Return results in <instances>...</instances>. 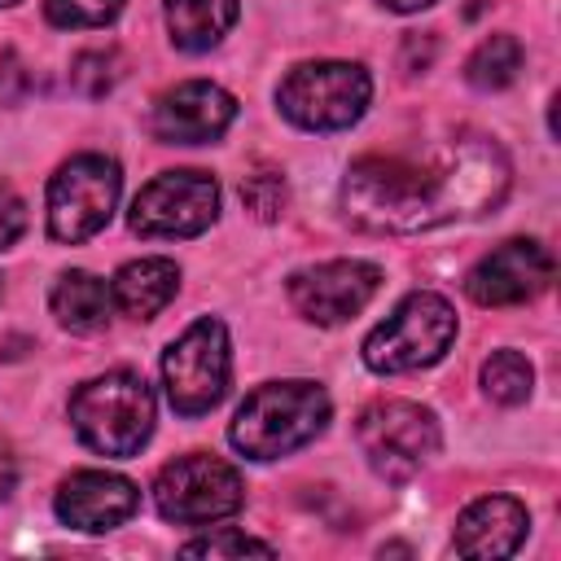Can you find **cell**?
<instances>
[{
  "mask_svg": "<svg viewBox=\"0 0 561 561\" xmlns=\"http://www.w3.org/2000/svg\"><path fill=\"white\" fill-rule=\"evenodd\" d=\"M508 184L513 167L491 136L447 131L359 153L342 175V210L359 232L412 237L495 210Z\"/></svg>",
  "mask_w": 561,
  "mask_h": 561,
  "instance_id": "1",
  "label": "cell"
},
{
  "mask_svg": "<svg viewBox=\"0 0 561 561\" xmlns=\"http://www.w3.org/2000/svg\"><path fill=\"white\" fill-rule=\"evenodd\" d=\"M329 416H333V403L320 381H302V377L267 381L250 390L245 403L237 408L228 425V443L245 460H280L307 447L311 438H320Z\"/></svg>",
  "mask_w": 561,
  "mask_h": 561,
  "instance_id": "2",
  "label": "cell"
},
{
  "mask_svg": "<svg viewBox=\"0 0 561 561\" xmlns=\"http://www.w3.org/2000/svg\"><path fill=\"white\" fill-rule=\"evenodd\" d=\"M70 425L83 447L127 460L153 434V390L140 373H101L70 394Z\"/></svg>",
  "mask_w": 561,
  "mask_h": 561,
  "instance_id": "3",
  "label": "cell"
},
{
  "mask_svg": "<svg viewBox=\"0 0 561 561\" xmlns=\"http://www.w3.org/2000/svg\"><path fill=\"white\" fill-rule=\"evenodd\" d=\"M456 337V307L434 289H412L368 337H364V364L381 377L430 368L447 355Z\"/></svg>",
  "mask_w": 561,
  "mask_h": 561,
  "instance_id": "4",
  "label": "cell"
},
{
  "mask_svg": "<svg viewBox=\"0 0 561 561\" xmlns=\"http://www.w3.org/2000/svg\"><path fill=\"white\" fill-rule=\"evenodd\" d=\"M355 443L368 469L399 486V482H412L438 456L443 434L430 408L412 399H373L355 416Z\"/></svg>",
  "mask_w": 561,
  "mask_h": 561,
  "instance_id": "5",
  "label": "cell"
},
{
  "mask_svg": "<svg viewBox=\"0 0 561 561\" xmlns=\"http://www.w3.org/2000/svg\"><path fill=\"white\" fill-rule=\"evenodd\" d=\"M368 101L373 79L359 61H302L276 88L280 114L302 131H342L364 118Z\"/></svg>",
  "mask_w": 561,
  "mask_h": 561,
  "instance_id": "6",
  "label": "cell"
},
{
  "mask_svg": "<svg viewBox=\"0 0 561 561\" xmlns=\"http://www.w3.org/2000/svg\"><path fill=\"white\" fill-rule=\"evenodd\" d=\"M232 381V346L228 329L215 316L193 320L167 351H162V386L180 416H202L224 403Z\"/></svg>",
  "mask_w": 561,
  "mask_h": 561,
  "instance_id": "7",
  "label": "cell"
},
{
  "mask_svg": "<svg viewBox=\"0 0 561 561\" xmlns=\"http://www.w3.org/2000/svg\"><path fill=\"white\" fill-rule=\"evenodd\" d=\"M123 193V171L105 153H75L48 180V237L61 245H79L96 237Z\"/></svg>",
  "mask_w": 561,
  "mask_h": 561,
  "instance_id": "8",
  "label": "cell"
},
{
  "mask_svg": "<svg viewBox=\"0 0 561 561\" xmlns=\"http://www.w3.org/2000/svg\"><path fill=\"white\" fill-rule=\"evenodd\" d=\"M153 504L175 526H210V522L232 517L245 504V482L237 465L210 451H188L158 469Z\"/></svg>",
  "mask_w": 561,
  "mask_h": 561,
  "instance_id": "9",
  "label": "cell"
},
{
  "mask_svg": "<svg viewBox=\"0 0 561 561\" xmlns=\"http://www.w3.org/2000/svg\"><path fill=\"white\" fill-rule=\"evenodd\" d=\"M219 215V184L206 171H162L131 197V232L149 241H184L215 224Z\"/></svg>",
  "mask_w": 561,
  "mask_h": 561,
  "instance_id": "10",
  "label": "cell"
},
{
  "mask_svg": "<svg viewBox=\"0 0 561 561\" xmlns=\"http://www.w3.org/2000/svg\"><path fill=\"white\" fill-rule=\"evenodd\" d=\"M381 289V267L368 259H329L289 276V307L311 324H342L359 316Z\"/></svg>",
  "mask_w": 561,
  "mask_h": 561,
  "instance_id": "11",
  "label": "cell"
},
{
  "mask_svg": "<svg viewBox=\"0 0 561 561\" xmlns=\"http://www.w3.org/2000/svg\"><path fill=\"white\" fill-rule=\"evenodd\" d=\"M552 272L557 263L543 241L513 237L465 272V294L478 307H522V302H535L552 285Z\"/></svg>",
  "mask_w": 561,
  "mask_h": 561,
  "instance_id": "12",
  "label": "cell"
},
{
  "mask_svg": "<svg viewBox=\"0 0 561 561\" xmlns=\"http://www.w3.org/2000/svg\"><path fill=\"white\" fill-rule=\"evenodd\" d=\"M237 118V96L210 79H184L153 101L149 131L158 145H206L219 140Z\"/></svg>",
  "mask_w": 561,
  "mask_h": 561,
  "instance_id": "13",
  "label": "cell"
},
{
  "mask_svg": "<svg viewBox=\"0 0 561 561\" xmlns=\"http://www.w3.org/2000/svg\"><path fill=\"white\" fill-rule=\"evenodd\" d=\"M53 508H57V517H61L70 530L101 535V530L123 526V522L140 508V491H136V482L123 478V473L79 469V473H70V478L57 486Z\"/></svg>",
  "mask_w": 561,
  "mask_h": 561,
  "instance_id": "14",
  "label": "cell"
},
{
  "mask_svg": "<svg viewBox=\"0 0 561 561\" xmlns=\"http://www.w3.org/2000/svg\"><path fill=\"white\" fill-rule=\"evenodd\" d=\"M530 513L513 495H482L456 517L451 548L460 557H513L526 539Z\"/></svg>",
  "mask_w": 561,
  "mask_h": 561,
  "instance_id": "15",
  "label": "cell"
},
{
  "mask_svg": "<svg viewBox=\"0 0 561 561\" xmlns=\"http://www.w3.org/2000/svg\"><path fill=\"white\" fill-rule=\"evenodd\" d=\"M175 289H180V267H175V259H162V254L131 259L110 280L114 307L131 320H153L175 298Z\"/></svg>",
  "mask_w": 561,
  "mask_h": 561,
  "instance_id": "16",
  "label": "cell"
},
{
  "mask_svg": "<svg viewBox=\"0 0 561 561\" xmlns=\"http://www.w3.org/2000/svg\"><path fill=\"white\" fill-rule=\"evenodd\" d=\"M48 307H53L61 329H70V333H101L110 324V316H114V294H110V285L101 276H92L83 267H70V272H61L53 280Z\"/></svg>",
  "mask_w": 561,
  "mask_h": 561,
  "instance_id": "17",
  "label": "cell"
},
{
  "mask_svg": "<svg viewBox=\"0 0 561 561\" xmlns=\"http://www.w3.org/2000/svg\"><path fill=\"white\" fill-rule=\"evenodd\" d=\"M162 13L167 35L180 53H206L232 31L241 0H162Z\"/></svg>",
  "mask_w": 561,
  "mask_h": 561,
  "instance_id": "18",
  "label": "cell"
},
{
  "mask_svg": "<svg viewBox=\"0 0 561 561\" xmlns=\"http://www.w3.org/2000/svg\"><path fill=\"white\" fill-rule=\"evenodd\" d=\"M522 57H526V53H522L517 35H508V31L486 35V39L469 53V61H465V79H469L473 88H482V92H500V88H508V83L517 79Z\"/></svg>",
  "mask_w": 561,
  "mask_h": 561,
  "instance_id": "19",
  "label": "cell"
},
{
  "mask_svg": "<svg viewBox=\"0 0 561 561\" xmlns=\"http://www.w3.org/2000/svg\"><path fill=\"white\" fill-rule=\"evenodd\" d=\"M530 386H535V368L522 351H495L486 364H482V390L491 403L500 408H517L530 399Z\"/></svg>",
  "mask_w": 561,
  "mask_h": 561,
  "instance_id": "20",
  "label": "cell"
},
{
  "mask_svg": "<svg viewBox=\"0 0 561 561\" xmlns=\"http://www.w3.org/2000/svg\"><path fill=\"white\" fill-rule=\"evenodd\" d=\"M123 66H127V61H123L118 48H83V53L70 61V83H75L79 96L101 101V96H110V92L118 88Z\"/></svg>",
  "mask_w": 561,
  "mask_h": 561,
  "instance_id": "21",
  "label": "cell"
},
{
  "mask_svg": "<svg viewBox=\"0 0 561 561\" xmlns=\"http://www.w3.org/2000/svg\"><path fill=\"white\" fill-rule=\"evenodd\" d=\"M127 0H44V18L61 31H92L110 26Z\"/></svg>",
  "mask_w": 561,
  "mask_h": 561,
  "instance_id": "22",
  "label": "cell"
},
{
  "mask_svg": "<svg viewBox=\"0 0 561 561\" xmlns=\"http://www.w3.org/2000/svg\"><path fill=\"white\" fill-rule=\"evenodd\" d=\"M180 552H184V557H210V561H219V557H276L272 543L250 539V535H241V530H232V526H224V530H215V535H202V539H188Z\"/></svg>",
  "mask_w": 561,
  "mask_h": 561,
  "instance_id": "23",
  "label": "cell"
},
{
  "mask_svg": "<svg viewBox=\"0 0 561 561\" xmlns=\"http://www.w3.org/2000/svg\"><path fill=\"white\" fill-rule=\"evenodd\" d=\"M241 202L254 219L272 224L280 210H285V175L280 171H254L241 180Z\"/></svg>",
  "mask_w": 561,
  "mask_h": 561,
  "instance_id": "24",
  "label": "cell"
},
{
  "mask_svg": "<svg viewBox=\"0 0 561 561\" xmlns=\"http://www.w3.org/2000/svg\"><path fill=\"white\" fill-rule=\"evenodd\" d=\"M26 232V206L13 188H0V250H9Z\"/></svg>",
  "mask_w": 561,
  "mask_h": 561,
  "instance_id": "25",
  "label": "cell"
},
{
  "mask_svg": "<svg viewBox=\"0 0 561 561\" xmlns=\"http://www.w3.org/2000/svg\"><path fill=\"white\" fill-rule=\"evenodd\" d=\"M434 48H438L434 35H408V39H403V70H408V75H421V70L434 61Z\"/></svg>",
  "mask_w": 561,
  "mask_h": 561,
  "instance_id": "26",
  "label": "cell"
},
{
  "mask_svg": "<svg viewBox=\"0 0 561 561\" xmlns=\"http://www.w3.org/2000/svg\"><path fill=\"white\" fill-rule=\"evenodd\" d=\"M13 482H18V465H13V456L0 447V504L9 500V491H13Z\"/></svg>",
  "mask_w": 561,
  "mask_h": 561,
  "instance_id": "27",
  "label": "cell"
},
{
  "mask_svg": "<svg viewBox=\"0 0 561 561\" xmlns=\"http://www.w3.org/2000/svg\"><path fill=\"white\" fill-rule=\"evenodd\" d=\"M381 9H390V13H421V9H430L434 0H377Z\"/></svg>",
  "mask_w": 561,
  "mask_h": 561,
  "instance_id": "28",
  "label": "cell"
},
{
  "mask_svg": "<svg viewBox=\"0 0 561 561\" xmlns=\"http://www.w3.org/2000/svg\"><path fill=\"white\" fill-rule=\"evenodd\" d=\"M9 4H18V0H0V9H9Z\"/></svg>",
  "mask_w": 561,
  "mask_h": 561,
  "instance_id": "29",
  "label": "cell"
}]
</instances>
